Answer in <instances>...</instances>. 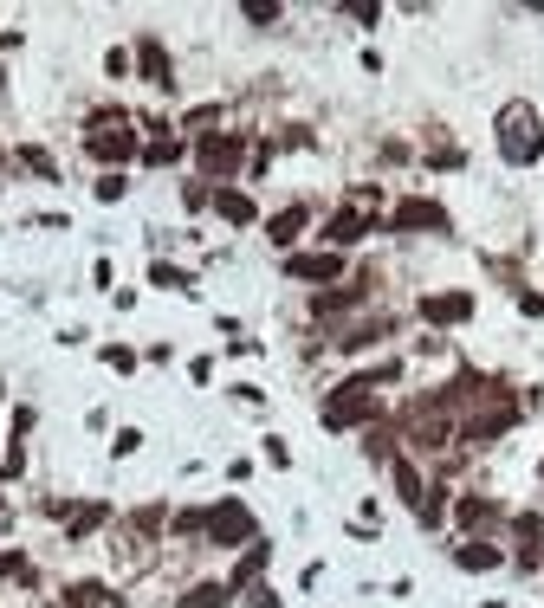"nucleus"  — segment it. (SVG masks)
<instances>
[{
  "label": "nucleus",
  "mask_w": 544,
  "mask_h": 608,
  "mask_svg": "<svg viewBox=\"0 0 544 608\" xmlns=\"http://www.w3.org/2000/svg\"><path fill=\"white\" fill-rule=\"evenodd\" d=\"M65 608H124V596L104 589V583H72L65 589Z\"/></svg>",
  "instance_id": "14"
},
{
  "label": "nucleus",
  "mask_w": 544,
  "mask_h": 608,
  "mask_svg": "<svg viewBox=\"0 0 544 608\" xmlns=\"http://www.w3.org/2000/svg\"><path fill=\"white\" fill-rule=\"evenodd\" d=\"M136 72L169 85V52H162V39H136Z\"/></svg>",
  "instance_id": "15"
},
{
  "label": "nucleus",
  "mask_w": 544,
  "mask_h": 608,
  "mask_svg": "<svg viewBox=\"0 0 544 608\" xmlns=\"http://www.w3.org/2000/svg\"><path fill=\"white\" fill-rule=\"evenodd\" d=\"M454 563H460V570H467V576H486V570H499V563H506V557H499V544H486V537H467Z\"/></svg>",
  "instance_id": "12"
},
{
  "label": "nucleus",
  "mask_w": 544,
  "mask_h": 608,
  "mask_svg": "<svg viewBox=\"0 0 544 608\" xmlns=\"http://www.w3.org/2000/svg\"><path fill=\"white\" fill-rule=\"evenodd\" d=\"M253 608H279V596H272V589H253Z\"/></svg>",
  "instance_id": "36"
},
{
  "label": "nucleus",
  "mask_w": 544,
  "mask_h": 608,
  "mask_svg": "<svg viewBox=\"0 0 544 608\" xmlns=\"http://www.w3.org/2000/svg\"><path fill=\"white\" fill-rule=\"evenodd\" d=\"M454 518H460V531H467V537H486V531H493V505H486V499H460Z\"/></svg>",
  "instance_id": "16"
},
{
  "label": "nucleus",
  "mask_w": 544,
  "mask_h": 608,
  "mask_svg": "<svg viewBox=\"0 0 544 608\" xmlns=\"http://www.w3.org/2000/svg\"><path fill=\"white\" fill-rule=\"evenodd\" d=\"M85 156L104 162V169H117V162L136 156V136H130V130H91V136H85Z\"/></svg>",
  "instance_id": "8"
},
{
  "label": "nucleus",
  "mask_w": 544,
  "mask_h": 608,
  "mask_svg": "<svg viewBox=\"0 0 544 608\" xmlns=\"http://www.w3.org/2000/svg\"><path fill=\"white\" fill-rule=\"evenodd\" d=\"M421 317H428V324H467V317H473V292H434V298H421Z\"/></svg>",
  "instance_id": "9"
},
{
  "label": "nucleus",
  "mask_w": 544,
  "mask_h": 608,
  "mask_svg": "<svg viewBox=\"0 0 544 608\" xmlns=\"http://www.w3.org/2000/svg\"><path fill=\"white\" fill-rule=\"evenodd\" d=\"M370 201H376V188H363L350 207H337L331 214V227H324V240H331V253H344V246H357L363 233H370Z\"/></svg>",
  "instance_id": "4"
},
{
  "label": "nucleus",
  "mask_w": 544,
  "mask_h": 608,
  "mask_svg": "<svg viewBox=\"0 0 544 608\" xmlns=\"http://www.w3.org/2000/svg\"><path fill=\"white\" fill-rule=\"evenodd\" d=\"M0 511H7V505H0Z\"/></svg>",
  "instance_id": "37"
},
{
  "label": "nucleus",
  "mask_w": 544,
  "mask_h": 608,
  "mask_svg": "<svg viewBox=\"0 0 544 608\" xmlns=\"http://www.w3.org/2000/svg\"><path fill=\"white\" fill-rule=\"evenodd\" d=\"M370 395H376V389H363V382H344V389H331V395H324V427H331V434H344V427H370L376 414H383Z\"/></svg>",
  "instance_id": "2"
},
{
  "label": "nucleus",
  "mask_w": 544,
  "mask_h": 608,
  "mask_svg": "<svg viewBox=\"0 0 544 608\" xmlns=\"http://www.w3.org/2000/svg\"><path fill=\"white\" fill-rule=\"evenodd\" d=\"M285 272L305 285H331L344 279V253H285Z\"/></svg>",
  "instance_id": "7"
},
{
  "label": "nucleus",
  "mask_w": 544,
  "mask_h": 608,
  "mask_svg": "<svg viewBox=\"0 0 544 608\" xmlns=\"http://www.w3.org/2000/svg\"><path fill=\"white\" fill-rule=\"evenodd\" d=\"M149 285H169V292H188V272H175V266H149Z\"/></svg>",
  "instance_id": "28"
},
{
  "label": "nucleus",
  "mask_w": 544,
  "mask_h": 608,
  "mask_svg": "<svg viewBox=\"0 0 544 608\" xmlns=\"http://www.w3.org/2000/svg\"><path fill=\"white\" fill-rule=\"evenodd\" d=\"M389 466H396V492H402V505H408V511H421V499H428V492H421V473H415L408 460H389Z\"/></svg>",
  "instance_id": "20"
},
{
  "label": "nucleus",
  "mask_w": 544,
  "mask_h": 608,
  "mask_svg": "<svg viewBox=\"0 0 544 608\" xmlns=\"http://www.w3.org/2000/svg\"><path fill=\"white\" fill-rule=\"evenodd\" d=\"M208 537L214 544H253V511L240 505V499H221V505H208Z\"/></svg>",
  "instance_id": "5"
},
{
  "label": "nucleus",
  "mask_w": 544,
  "mask_h": 608,
  "mask_svg": "<svg viewBox=\"0 0 544 608\" xmlns=\"http://www.w3.org/2000/svg\"><path fill=\"white\" fill-rule=\"evenodd\" d=\"M227 596H234V589H227V583H195V589H188V596L175 602V608H221Z\"/></svg>",
  "instance_id": "21"
},
{
  "label": "nucleus",
  "mask_w": 544,
  "mask_h": 608,
  "mask_svg": "<svg viewBox=\"0 0 544 608\" xmlns=\"http://www.w3.org/2000/svg\"><path fill=\"white\" fill-rule=\"evenodd\" d=\"M136 447H143V434H136V427H124V434H117V440H111V453H117V460H130V453H136Z\"/></svg>",
  "instance_id": "32"
},
{
  "label": "nucleus",
  "mask_w": 544,
  "mask_h": 608,
  "mask_svg": "<svg viewBox=\"0 0 544 608\" xmlns=\"http://www.w3.org/2000/svg\"><path fill=\"white\" fill-rule=\"evenodd\" d=\"M350 298H357V292H324L311 311H318V317H337V311H350Z\"/></svg>",
  "instance_id": "30"
},
{
  "label": "nucleus",
  "mask_w": 544,
  "mask_h": 608,
  "mask_svg": "<svg viewBox=\"0 0 544 608\" xmlns=\"http://www.w3.org/2000/svg\"><path fill=\"white\" fill-rule=\"evenodd\" d=\"M512 421H519V408H506V402H499L493 414H473V421L460 427V434H467V440H493V434H506Z\"/></svg>",
  "instance_id": "13"
},
{
  "label": "nucleus",
  "mask_w": 544,
  "mask_h": 608,
  "mask_svg": "<svg viewBox=\"0 0 544 608\" xmlns=\"http://www.w3.org/2000/svg\"><path fill=\"white\" fill-rule=\"evenodd\" d=\"M305 227H311V207H305V201H292L285 214H272V220H266V240H272V246H292Z\"/></svg>",
  "instance_id": "10"
},
{
  "label": "nucleus",
  "mask_w": 544,
  "mask_h": 608,
  "mask_svg": "<svg viewBox=\"0 0 544 608\" xmlns=\"http://www.w3.org/2000/svg\"><path fill=\"white\" fill-rule=\"evenodd\" d=\"M389 330H396V324H389V317H370V324H357V330H350V337H344V356H357V350H370V343H383Z\"/></svg>",
  "instance_id": "18"
},
{
  "label": "nucleus",
  "mask_w": 544,
  "mask_h": 608,
  "mask_svg": "<svg viewBox=\"0 0 544 608\" xmlns=\"http://www.w3.org/2000/svg\"><path fill=\"white\" fill-rule=\"evenodd\" d=\"M460 162H467L460 149H434V156H428V169H441V175H447V169H460Z\"/></svg>",
  "instance_id": "33"
},
{
  "label": "nucleus",
  "mask_w": 544,
  "mask_h": 608,
  "mask_svg": "<svg viewBox=\"0 0 544 608\" xmlns=\"http://www.w3.org/2000/svg\"><path fill=\"white\" fill-rule=\"evenodd\" d=\"M512 537H519V563H538V537H544V524L525 511V518H512Z\"/></svg>",
  "instance_id": "19"
},
{
  "label": "nucleus",
  "mask_w": 544,
  "mask_h": 608,
  "mask_svg": "<svg viewBox=\"0 0 544 608\" xmlns=\"http://www.w3.org/2000/svg\"><path fill=\"white\" fill-rule=\"evenodd\" d=\"M0 576H13V583H33V563H26L20 550H0Z\"/></svg>",
  "instance_id": "26"
},
{
  "label": "nucleus",
  "mask_w": 544,
  "mask_h": 608,
  "mask_svg": "<svg viewBox=\"0 0 544 608\" xmlns=\"http://www.w3.org/2000/svg\"><path fill=\"white\" fill-rule=\"evenodd\" d=\"M240 162H247V143H240V136H201L195 143V169L208 175V182H234Z\"/></svg>",
  "instance_id": "3"
},
{
  "label": "nucleus",
  "mask_w": 544,
  "mask_h": 608,
  "mask_svg": "<svg viewBox=\"0 0 544 608\" xmlns=\"http://www.w3.org/2000/svg\"><path fill=\"white\" fill-rule=\"evenodd\" d=\"M104 511H111V505H78V518L65 524V531H72V537H91V531L104 524Z\"/></svg>",
  "instance_id": "23"
},
{
  "label": "nucleus",
  "mask_w": 544,
  "mask_h": 608,
  "mask_svg": "<svg viewBox=\"0 0 544 608\" xmlns=\"http://www.w3.org/2000/svg\"><path fill=\"white\" fill-rule=\"evenodd\" d=\"M538 473H544V466H538Z\"/></svg>",
  "instance_id": "38"
},
{
  "label": "nucleus",
  "mask_w": 544,
  "mask_h": 608,
  "mask_svg": "<svg viewBox=\"0 0 544 608\" xmlns=\"http://www.w3.org/2000/svg\"><path fill=\"white\" fill-rule=\"evenodd\" d=\"M20 169H33V175H46V182H59V162H52L46 149H33V143L20 149Z\"/></svg>",
  "instance_id": "22"
},
{
  "label": "nucleus",
  "mask_w": 544,
  "mask_h": 608,
  "mask_svg": "<svg viewBox=\"0 0 544 608\" xmlns=\"http://www.w3.org/2000/svg\"><path fill=\"white\" fill-rule=\"evenodd\" d=\"M214 214H221L227 227H253V220H260V207L240 195V188H214Z\"/></svg>",
  "instance_id": "11"
},
{
  "label": "nucleus",
  "mask_w": 544,
  "mask_h": 608,
  "mask_svg": "<svg viewBox=\"0 0 544 608\" xmlns=\"http://www.w3.org/2000/svg\"><path fill=\"white\" fill-rule=\"evenodd\" d=\"M175 156H182V143H169V136H156V143L143 149V162H149V169H169Z\"/></svg>",
  "instance_id": "24"
},
{
  "label": "nucleus",
  "mask_w": 544,
  "mask_h": 608,
  "mask_svg": "<svg viewBox=\"0 0 544 608\" xmlns=\"http://www.w3.org/2000/svg\"><path fill=\"white\" fill-rule=\"evenodd\" d=\"M493 136H499V156L519 162V169L544 156V123H538V110L525 104V98H512V104L493 117Z\"/></svg>",
  "instance_id": "1"
},
{
  "label": "nucleus",
  "mask_w": 544,
  "mask_h": 608,
  "mask_svg": "<svg viewBox=\"0 0 544 608\" xmlns=\"http://www.w3.org/2000/svg\"><path fill=\"white\" fill-rule=\"evenodd\" d=\"M389 227L396 233H447V207L415 195V201H396V214H389Z\"/></svg>",
  "instance_id": "6"
},
{
  "label": "nucleus",
  "mask_w": 544,
  "mask_h": 608,
  "mask_svg": "<svg viewBox=\"0 0 544 608\" xmlns=\"http://www.w3.org/2000/svg\"><path fill=\"white\" fill-rule=\"evenodd\" d=\"M266 557H272V550L260 544V537H253V550H247V557H240V563H234V583H227V589H247V583H260V570H266Z\"/></svg>",
  "instance_id": "17"
},
{
  "label": "nucleus",
  "mask_w": 544,
  "mask_h": 608,
  "mask_svg": "<svg viewBox=\"0 0 544 608\" xmlns=\"http://www.w3.org/2000/svg\"><path fill=\"white\" fill-rule=\"evenodd\" d=\"M182 207H188V214H201V207H214L208 182H188V188H182Z\"/></svg>",
  "instance_id": "29"
},
{
  "label": "nucleus",
  "mask_w": 544,
  "mask_h": 608,
  "mask_svg": "<svg viewBox=\"0 0 544 608\" xmlns=\"http://www.w3.org/2000/svg\"><path fill=\"white\" fill-rule=\"evenodd\" d=\"M98 201H124V175H104V182H98Z\"/></svg>",
  "instance_id": "34"
},
{
  "label": "nucleus",
  "mask_w": 544,
  "mask_h": 608,
  "mask_svg": "<svg viewBox=\"0 0 544 608\" xmlns=\"http://www.w3.org/2000/svg\"><path fill=\"white\" fill-rule=\"evenodd\" d=\"M169 524H175V531H182V537H195V531L208 537V505H195V511H175Z\"/></svg>",
  "instance_id": "25"
},
{
  "label": "nucleus",
  "mask_w": 544,
  "mask_h": 608,
  "mask_svg": "<svg viewBox=\"0 0 544 608\" xmlns=\"http://www.w3.org/2000/svg\"><path fill=\"white\" fill-rule=\"evenodd\" d=\"M266 460H272V466H292V453H285L279 434H266Z\"/></svg>",
  "instance_id": "35"
},
{
  "label": "nucleus",
  "mask_w": 544,
  "mask_h": 608,
  "mask_svg": "<svg viewBox=\"0 0 544 608\" xmlns=\"http://www.w3.org/2000/svg\"><path fill=\"white\" fill-rule=\"evenodd\" d=\"M20 473H26V447L13 440V447H7V460H0V479H20Z\"/></svg>",
  "instance_id": "31"
},
{
  "label": "nucleus",
  "mask_w": 544,
  "mask_h": 608,
  "mask_svg": "<svg viewBox=\"0 0 544 608\" xmlns=\"http://www.w3.org/2000/svg\"><path fill=\"white\" fill-rule=\"evenodd\" d=\"M104 363H111L117 376H130V369H136V350H124V343H104Z\"/></svg>",
  "instance_id": "27"
}]
</instances>
